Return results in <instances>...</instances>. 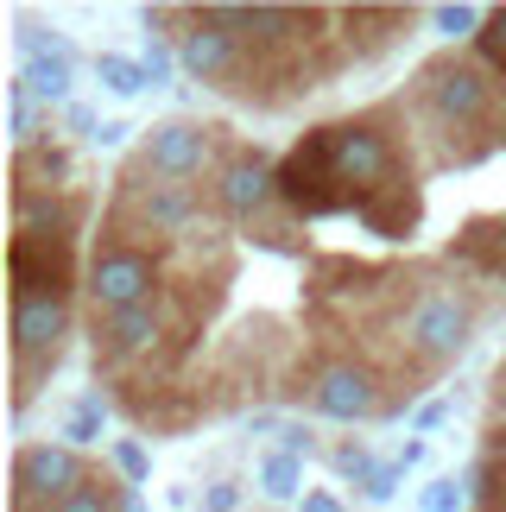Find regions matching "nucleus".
<instances>
[{"mask_svg":"<svg viewBox=\"0 0 506 512\" xmlns=\"http://www.w3.org/2000/svg\"><path fill=\"white\" fill-rule=\"evenodd\" d=\"M279 203H291L298 215L355 209V196H348L342 177H336V127H310L279 159Z\"/></svg>","mask_w":506,"mask_h":512,"instance_id":"nucleus-1","label":"nucleus"},{"mask_svg":"<svg viewBox=\"0 0 506 512\" xmlns=\"http://www.w3.org/2000/svg\"><path fill=\"white\" fill-rule=\"evenodd\" d=\"M7 279H13V298H64L70 291V241L64 234L19 228L7 247Z\"/></svg>","mask_w":506,"mask_h":512,"instance_id":"nucleus-2","label":"nucleus"},{"mask_svg":"<svg viewBox=\"0 0 506 512\" xmlns=\"http://www.w3.org/2000/svg\"><path fill=\"white\" fill-rule=\"evenodd\" d=\"M13 487H19V500H70V494H83L89 475H83V456L64 443H26L13 456Z\"/></svg>","mask_w":506,"mask_h":512,"instance_id":"nucleus-3","label":"nucleus"},{"mask_svg":"<svg viewBox=\"0 0 506 512\" xmlns=\"http://www.w3.org/2000/svg\"><path fill=\"white\" fill-rule=\"evenodd\" d=\"M336 177H342V190L355 196V209H361V196L393 184V146H386V133L361 127V121H342L336 127Z\"/></svg>","mask_w":506,"mask_h":512,"instance_id":"nucleus-4","label":"nucleus"},{"mask_svg":"<svg viewBox=\"0 0 506 512\" xmlns=\"http://www.w3.org/2000/svg\"><path fill=\"white\" fill-rule=\"evenodd\" d=\"M405 342L418 354H431V361H450V354L469 348V304H456L450 291H431V298L412 304V317H405Z\"/></svg>","mask_w":506,"mask_h":512,"instance_id":"nucleus-5","label":"nucleus"},{"mask_svg":"<svg viewBox=\"0 0 506 512\" xmlns=\"http://www.w3.org/2000/svg\"><path fill=\"white\" fill-rule=\"evenodd\" d=\"M152 285H159V279H152L146 253H102V260L89 266V298H95V310H108V317H121V310L146 304V298H159Z\"/></svg>","mask_w":506,"mask_h":512,"instance_id":"nucleus-6","label":"nucleus"},{"mask_svg":"<svg viewBox=\"0 0 506 512\" xmlns=\"http://www.w3.org/2000/svg\"><path fill=\"white\" fill-rule=\"evenodd\" d=\"M310 405L323 418H374L380 411V386L367 367H329L317 386H310Z\"/></svg>","mask_w":506,"mask_h":512,"instance_id":"nucleus-7","label":"nucleus"},{"mask_svg":"<svg viewBox=\"0 0 506 512\" xmlns=\"http://www.w3.org/2000/svg\"><path fill=\"white\" fill-rule=\"evenodd\" d=\"M209 159V133L197 121H165V127H152V146H146V165L159 171V177H197Z\"/></svg>","mask_w":506,"mask_h":512,"instance_id":"nucleus-8","label":"nucleus"},{"mask_svg":"<svg viewBox=\"0 0 506 512\" xmlns=\"http://www.w3.org/2000/svg\"><path fill=\"white\" fill-rule=\"evenodd\" d=\"M70 329V310L64 298H13V348L26 354H57V342H64Z\"/></svg>","mask_w":506,"mask_h":512,"instance_id":"nucleus-9","label":"nucleus"},{"mask_svg":"<svg viewBox=\"0 0 506 512\" xmlns=\"http://www.w3.org/2000/svg\"><path fill=\"white\" fill-rule=\"evenodd\" d=\"M361 228L367 234H380V241H405V234L418 228V215H424V203H418V190L412 184H380L374 196H361Z\"/></svg>","mask_w":506,"mask_h":512,"instance_id":"nucleus-10","label":"nucleus"},{"mask_svg":"<svg viewBox=\"0 0 506 512\" xmlns=\"http://www.w3.org/2000/svg\"><path fill=\"white\" fill-rule=\"evenodd\" d=\"M424 83H431V102L450 114V121H481V114H488V83H481V70H469V64H437Z\"/></svg>","mask_w":506,"mask_h":512,"instance_id":"nucleus-11","label":"nucleus"},{"mask_svg":"<svg viewBox=\"0 0 506 512\" xmlns=\"http://www.w3.org/2000/svg\"><path fill=\"white\" fill-rule=\"evenodd\" d=\"M178 57H184L197 76H228V70H235V57H241V32H222L209 13H197V26L184 32Z\"/></svg>","mask_w":506,"mask_h":512,"instance_id":"nucleus-12","label":"nucleus"},{"mask_svg":"<svg viewBox=\"0 0 506 512\" xmlns=\"http://www.w3.org/2000/svg\"><path fill=\"white\" fill-rule=\"evenodd\" d=\"M272 196H279V165H266L260 152H253V159H235L222 171V203L235 215H260Z\"/></svg>","mask_w":506,"mask_h":512,"instance_id":"nucleus-13","label":"nucleus"},{"mask_svg":"<svg viewBox=\"0 0 506 512\" xmlns=\"http://www.w3.org/2000/svg\"><path fill=\"white\" fill-rule=\"evenodd\" d=\"M108 361H121V354H146L152 342L165 336V298H146V304H133L121 310V317H108Z\"/></svg>","mask_w":506,"mask_h":512,"instance_id":"nucleus-14","label":"nucleus"},{"mask_svg":"<svg viewBox=\"0 0 506 512\" xmlns=\"http://www.w3.org/2000/svg\"><path fill=\"white\" fill-rule=\"evenodd\" d=\"M19 89H26L32 102H70V45H51V51L26 57Z\"/></svg>","mask_w":506,"mask_h":512,"instance_id":"nucleus-15","label":"nucleus"},{"mask_svg":"<svg viewBox=\"0 0 506 512\" xmlns=\"http://www.w3.org/2000/svg\"><path fill=\"white\" fill-rule=\"evenodd\" d=\"M140 209H146V222H152V228H184V222H190V209H197V196H190L184 184H152Z\"/></svg>","mask_w":506,"mask_h":512,"instance_id":"nucleus-16","label":"nucleus"},{"mask_svg":"<svg viewBox=\"0 0 506 512\" xmlns=\"http://www.w3.org/2000/svg\"><path fill=\"white\" fill-rule=\"evenodd\" d=\"M95 76H102V89H114V95H140V89L152 83L146 64H133V57H114V51L95 57Z\"/></svg>","mask_w":506,"mask_h":512,"instance_id":"nucleus-17","label":"nucleus"},{"mask_svg":"<svg viewBox=\"0 0 506 512\" xmlns=\"http://www.w3.org/2000/svg\"><path fill=\"white\" fill-rule=\"evenodd\" d=\"M260 487L272 500H291L304 487V468H298V456L291 449H279V456H260Z\"/></svg>","mask_w":506,"mask_h":512,"instance_id":"nucleus-18","label":"nucleus"},{"mask_svg":"<svg viewBox=\"0 0 506 512\" xmlns=\"http://www.w3.org/2000/svg\"><path fill=\"white\" fill-rule=\"evenodd\" d=\"M475 51H481V64H488V70H500V76H506V7H500V13H488V26H481Z\"/></svg>","mask_w":506,"mask_h":512,"instance_id":"nucleus-19","label":"nucleus"},{"mask_svg":"<svg viewBox=\"0 0 506 512\" xmlns=\"http://www.w3.org/2000/svg\"><path fill=\"white\" fill-rule=\"evenodd\" d=\"M102 418H108V405L102 399H83V405H76V418H70V443H102Z\"/></svg>","mask_w":506,"mask_h":512,"instance_id":"nucleus-20","label":"nucleus"},{"mask_svg":"<svg viewBox=\"0 0 506 512\" xmlns=\"http://www.w3.org/2000/svg\"><path fill=\"white\" fill-rule=\"evenodd\" d=\"M329 462H336V475H355L361 487H367V481L380 475V468L367 462V449H361V443H342V449H336V456H329Z\"/></svg>","mask_w":506,"mask_h":512,"instance_id":"nucleus-21","label":"nucleus"},{"mask_svg":"<svg viewBox=\"0 0 506 512\" xmlns=\"http://www.w3.org/2000/svg\"><path fill=\"white\" fill-rule=\"evenodd\" d=\"M475 26H488V13H475V7H437V32L462 38V32H475ZM475 38H481V32H475Z\"/></svg>","mask_w":506,"mask_h":512,"instance_id":"nucleus-22","label":"nucleus"},{"mask_svg":"<svg viewBox=\"0 0 506 512\" xmlns=\"http://www.w3.org/2000/svg\"><path fill=\"white\" fill-rule=\"evenodd\" d=\"M462 494H469V487H456L450 475H443V481L424 487V512H462Z\"/></svg>","mask_w":506,"mask_h":512,"instance_id":"nucleus-23","label":"nucleus"},{"mask_svg":"<svg viewBox=\"0 0 506 512\" xmlns=\"http://www.w3.org/2000/svg\"><path fill=\"white\" fill-rule=\"evenodd\" d=\"M51 512H114V500H108V494H102V487H95V481H89V487H83V494H70V500H57Z\"/></svg>","mask_w":506,"mask_h":512,"instance_id":"nucleus-24","label":"nucleus"},{"mask_svg":"<svg viewBox=\"0 0 506 512\" xmlns=\"http://www.w3.org/2000/svg\"><path fill=\"white\" fill-rule=\"evenodd\" d=\"M114 462H121V475H127V481H146V468H152L140 443H114Z\"/></svg>","mask_w":506,"mask_h":512,"instance_id":"nucleus-25","label":"nucleus"},{"mask_svg":"<svg viewBox=\"0 0 506 512\" xmlns=\"http://www.w3.org/2000/svg\"><path fill=\"white\" fill-rule=\"evenodd\" d=\"M140 64H146V76H152V89H165V83H171V51L159 45V38L146 45V57H140Z\"/></svg>","mask_w":506,"mask_h":512,"instance_id":"nucleus-26","label":"nucleus"},{"mask_svg":"<svg viewBox=\"0 0 506 512\" xmlns=\"http://www.w3.org/2000/svg\"><path fill=\"white\" fill-rule=\"evenodd\" d=\"M399 475H405L399 462H393V468H380V475L367 481V500H393V487H399Z\"/></svg>","mask_w":506,"mask_h":512,"instance_id":"nucleus-27","label":"nucleus"},{"mask_svg":"<svg viewBox=\"0 0 506 512\" xmlns=\"http://www.w3.org/2000/svg\"><path fill=\"white\" fill-rule=\"evenodd\" d=\"M235 506H241L235 487H209V500H203V512H235Z\"/></svg>","mask_w":506,"mask_h":512,"instance_id":"nucleus-28","label":"nucleus"},{"mask_svg":"<svg viewBox=\"0 0 506 512\" xmlns=\"http://www.w3.org/2000/svg\"><path fill=\"white\" fill-rule=\"evenodd\" d=\"M127 121H102V133H95V146H127Z\"/></svg>","mask_w":506,"mask_h":512,"instance_id":"nucleus-29","label":"nucleus"},{"mask_svg":"<svg viewBox=\"0 0 506 512\" xmlns=\"http://www.w3.org/2000/svg\"><path fill=\"white\" fill-rule=\"evenodd\" d=\"M304 512H342L336 494H304Z\"/></svg>","mask_w":506,"mask_h":512,"instance_id":"nucleus-30","label":"nucleus"},{"mask_svg":"<svg viewBox=\"0 0 506 512\" xmlns=\"http://www.w3.org/2000/svg\"><path fill=\"white\" fill-rule=\"evenodd\" d=\"M285 449L291 456H310V430H285Z\"/></svg>","mask_w":506,"mask_h":512,"instance_id":"nucleus-31","label":"nucleus"},{"mask_svg":"<svg viewBox=\"0 0 506 512\" xmlns=\"http://www.w3.org/2000/svg\"><path fill=\"white\" fill-rule=\"evenodd\" d=\"M121 512H140V500H127V506H121Z\"/></svg>","mask_w":506,"mask_h":512,"instance_id":"nucleus-32","label":"nucleus"}]
</instances>
